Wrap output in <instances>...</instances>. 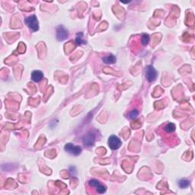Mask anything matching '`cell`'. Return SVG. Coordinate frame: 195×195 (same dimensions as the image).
<instances>
[{
    "label": "cell",
    "mask_w": 195,
    "mask_h": 195,
    "mask_svg": "<svg viewBox=\"0 0 195 195\" xmlns=\"http://www.w3.org/2000/svg\"><path fill=\"white\" fill-rule=\"evenodd\" d=\"M24 22L32 32L38 31V29H39V23H38V20L35 15H33V16L26 18L24 19Z\"/></svg>",
    "instance_id": "1"
},
{
    "label": "cell",
    "mask_w": 195,
    "mask_h": 195,
    "mask_svg": "<svg viewBox=\"0 0 195 195\" xmlns=\"http://www.w3.org/2000/svg\"><path fill=\"white\" fill-rule=\"evenodd\" d=\"M158 73L153 66H148L146 68V78L149 82H153L157 79Z\"/></svg>",
    "instance_id": "2"
},
{
    "label": "cell",
    "mask_w": 195,
    "mask_h": 195,
    "mask_svg": "<svg viewBox=\"0 0 195 195\" xmlns=\"http://www.w3.org/2000/svg\"><path fill=\"white\" fill-rule=\"evenodd\" d=\"M121 144H122L121 140L115 135H112L108 139V146L113 150H116V149H119L121 147Z\"/></svg>",
    "instance_id": "3"
},
{
    "label": "cell",
    "mask_w": 195,
    "mask_h": 195,
    "mask_svg": "<svg viewBox=\"0 0 195 195\" xmlns=\"http://www.w3.org/2000/svg\"><path fill=\"white\" fill-rule=\"evenodd\" d=\"M65 151L73 156H79L82 153V148L79 146H76L73 143H67L64 147Z\"/></svg>",
    "instance_id": "4"
},
{
    "label": "cell",
    "mask_w": 195,
    "mask_h": 195,
    "mask_svg": "<svg viewBox=\"0 0 195 195\" xmlns=\"http://www.w3.org/2000/svg\"><path fill=\"white\" fill-rule=\"evenodd\" d=\"M56 39L59 41H65L67 39L68 36H69V33H68L67 30L62 25H60L56 28Z\"/></svg>",
    "instance_id": "5"
},
{
    "label": "cell",
    "mask_w": 195,
    "mask_h": 195,
    "mask_svg": "<svg viewBox=\"0 0 195 195\" xmlns=\"http://www.w3.org/2000/svg\"><path fill=\"white\" fill-rule=\"evenodd\" d=\"M89 185L96 188V190H97L99 194H104L106 191V187L104 184H101L97 179H91L89 181Z\"/></svg>",
    "instance_id": "6"
},
{
    "label": "cell",
    "mask_w": 195,
    "mask_h": 195,
    "mask_svg": "<svg viewBox=\"0 0 195 195\" xmlns=\"http://www.w3.org/2000/svg\"><path fill=\"white\" fill-rule=\"evenodd\" d=\"M95 141V136L94 133H89L83 136L82 137V142L83 144L87 147H91L94 145Z\"/></svg>",
    "instance_id": "7"
},
{
    "label": "cell",
    "mask_w": 195,
    "mask_h": 195,
    "mask_svg": "<svg viewBox=\"0 0 195 195\" xmlns=\"http://www.w3.org/2000/svg\"><path fill=\"white\" fill-rule=\"evenodd\" d=\"M44 78V73L40 70H34L31 73V79L35 82H39Z\"/></svg>",
    "instance_id": "8"
},
{
    "label": "cell",
    "mask_w": 195,
    "mask_h": 195,
    "mask_svg": "<svg viewBox=\"0 0 195 195\" xmlns=\"http://www.w3.org/2000/svg\"><path fill=\"white\" fill-rule=\"evenodd\" d=\"M102 60L103 62L107 63V64H113L116 62L117 59H116V56H114L113 54H110L108 55V56H104L102 58Z\"/></svg>",
    "instance_id": "9"
},
{
    "label": "cell",
    "mask_w": 195,
    "mask_h": 195,
    "mask_svg": "<svg viewBox=\"0 0 195 195\" xmlns=\"http://www.w3.org/2000/svg\"><path fill=\"white\" fill-rule=\"evenodd\" d=\"M76 44L77 45H82V44H86V41L85 40H83V33L79 32L77 33L76 38Z\"/></svg>",
    "instance_id": "10"
},
{
    "label": "cell",
    "mask_w": 195,
    "mask_h": 195,
    "mask_svg": "<svg viewBox=\"0 0 195 195\" xmlns=\"http://www.w3.org/2000/svg\"><path fill=\"white\" fill-rule=\"evenodd\" d=\"M164 129L166 133H172L175 131L176 126L173 123H169V124H166V126H165Z\"/></svg>",
    "instance_id": "11"
},
{
    "label": "cell",
    "mask_w": 195,
    "mask_h": 195,
    "mask_svg": "<svg viewBox=\"0 0 195 195\" xmlns=\"http://www.w3.org/2000/svg\"><path fill=\"white\" fill-rule=\"evenodd\" d=\"M190 184V181L188 180L185 179V178H183V179H181L179 181H178V185L181 188H186L189 186Z\"/></svg>",
    "instance_id": "12"
},
{
    "label": "cell",
    "mask_w": 195,
    "mask_h": 195,
    "mask_svg": "<svg viewBox=\"0 0 195 195\" xmlns=\"http://www.w3.org/2000/svg\"><path fill=\"white\" fill-rule=\"evenodd\" d=\"M141 42H142V44L144 45V46H146V45H147L148 44H149V34H143L142 38H141Z\"/></svg>",
    "instance_id": "13"
},
{
    "label": "cell",
    "mask_w": 195,
    "mask_h": 195,
    "mask_svg": "<svg viewBox=\"0 0 195 195\" xmlns=\"http://www.w3.org/2000/svg\"><path fill=\"white\" fill-rule=\"evenodd\" d=\"M138 115H139V111L136 109H133L130 112L129 117L131 118V119H136L138 117Z\"/></svg>",
    "instance_id": "14"
},
{
    "label": "cell",
    "mask_w": 195,
    "mask_h": 195,
    "mask_svg": "<svg viewBox=\"0 0 195 195\" xmlns=\"http://www.w3.org/2000/svg\"><path fill=\"white\" fill-rule=\"evenodd\" d=\"M76 169H75V167H73V166H71L70 167V172L71 174L73 175H76Z\"/></svg>",
    "instance_id": "15"
}]
</instances>
